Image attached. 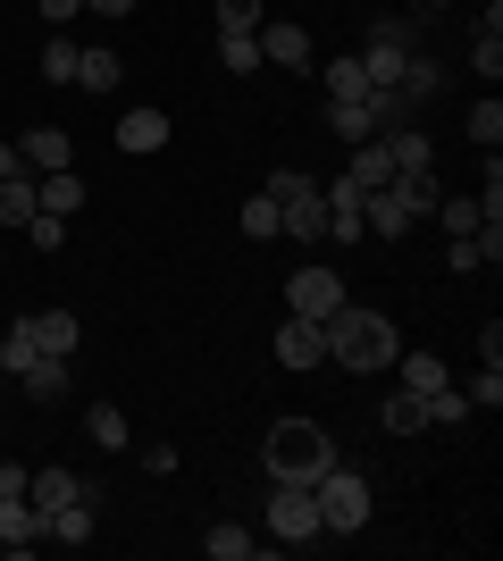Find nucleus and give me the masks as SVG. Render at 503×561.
I'll list each match as a JSON object with an SVG mask.
<instances>
[{"instance_id": "nucleus-1", "label": "nucleus", "mask_w": 503, "mask_h": 561, "mask_svg": "<svg viewBox=\"0 0 503 561\" xmlns=\"http://www.w3.org/2000/svg\"><path fill=\"white\" fill-rule=\"evenodd\" d=\"M395 352H403V335H395V319L386 310H369V302H344L328 319V360H344L353 377H378V369H395Z\"/></svg>"}, {"instance_id": "nucleus-2", "label": "nucleus", "mask_w": 503, "mask_h": 561, "mask_svg": "<svg viewBox=\"0 0 503 561\" xmlns=\"http://www.w3.org/2000/svg\"><path fill=\"white\" fill-rule=\"evenodd\" d=\"M261 461H268V478H286V486H319L335 469V436L319 420H277L268 445H261Z\"/></svg>"}, {"instance_id": "nucleus-3", "label": "nucleus", "mask_w": 503, "mask_h": 561, "mask_svg": "<svg viewBox=\"0 0 503 561\" xmlns=\"http://www.w3.org/2000/svg\"><path fill=\"white\" fill-rule=\"evenodd\" d=\"M311 503H319V528H328V537H361V528H369V512H378L369 478H361V469H344V461L311 486Z\"/></svg>"}, {"instance_id": "nucleus-4", "label": "nucleus", "mask_w": 503, "mask_h": 561, "mask_svg": "<svg viewBox=\"0 0 503 561\" xmlns=\"http://www.w3.org/2000/svg\"><path fill=\"white\" fill-rule=\"evenodd\" d=\"M268 202H277V218H286L294 243H319V234H328V193H319V176L277 168V176H268Z\"/></svg>"}, {"instance_id": "nucleus-5", "label": "nucleus", "mask_w": 503, "mask_h": 561, "mask_svg": "<svg viewBox=\"0 0 503 561\" xmlns=\"http://www.w3.org/2000/svg\"><path fill=\"white\" fill-rule=\"evenodd\" d=\"M411 59H420V50H411V25L403 18H378V25H369V43H361V76H369V84H403Z\"/></svg>"}, {"instance_id": "nucleus-6", "label": "nucleus", "mask_w": 503, "mask_h": 561, "mask_svg": "<svg viewBox=\"0 0 503 561\" xmlns=\"http://www.w3.org/2000/svg\"><path fill=\"white\" fill-rule=\"evenodd\" d=\"M268 537L277 545H319L328 528H319V503H311V486H268Z\"/></svg>"}, {"instance_id": "nucleus-7", "label": "nucleus", "mask_w": 503, "mask_h": 561, "mask_svg": "<svg viewBox=\"0 0 503 561\" xmlns=\"http://www.w3.org/2000/svg\"><path fill=\"white\" fill-rule=\"evenodd\" d=\"M252 43H261V68H286V76H311L319 68V59H311V34H302L294 18H261Z\"/></svg>"}, {"instance_id": "nucleus-8", "label": "nucleus", "mask_w": 503, "mask_h": 561, "mask_svg": "<svg viewBox=\"0 0 503 561\" xmlns=\"http://www.w3.org/2000/svg\"><path fill=\"white\" fill-rule=\"evenodd\" d=\"M286 310H294V319H319V328H328L335 310H344V277H335V268H294Z\"/></svg>"}, {"instance_id": "nucleus-9", "label": "nucleus", "mask_w": 503, "mask_h": 561, "mask_svg": "<svg viewBox=\"0 0 503 561\" xmlns=\"http://www.w3.org/2000/svg\"><path fill=\"white\" fill-rule=\"evenodd\" d=\"M361 227L378 234V243L411 234V202H403V185H378V193H361Z\"/></svg>"}, {"instance_id": "nucleus-10", "label": "nucleus", "mask_w": 503, "mask_h": 561, "mask_svg": "<svg viewBox=\"0 0 503 561\" xmlns=\"http://www.w3.org/2000/svg\"><path fill=\"white\" fill-rule=\"evenodd\" d=\"M277 360H286V369H319V360H328V328L286 310V328H277Z\"/></svg>"}, {"instance_id": "nucleus-11", "label": "nucleus", "mask_w": 503, "mask_h": 561, "mask_svg": "<svg viewBox=\"0 0 503 561\" xmlns=\"http://www.w3.org/2000/svg\"><path fill=\"white\" fill-rule=\"evenodd\" d=\"M18 160L34 168V176H50V168H76V142H68V126H34V135H18Z\"/></svg>"}, {"instance_id": "nucleus-12", "label": "nucleus", "mask_w": 503, "mask_h": 561, "mask_svg": "<svg viewBox=\"0 0 503 561\" xmlns=\"http://www.w3.org/2000/svg\"><path fill=\"white\" fill-rule=\"evenodd\" d=\"M361 110H369V135H395V126H411V117H420V101H411L403 84H369V93H361Z\"/></svg>"}, {"instance_id": "nucleus-13", "label": "nucleus", "mask_w": 503, "mask_h": 561, "mask_svg": "<svg viewBox=\"0 0 503 561\" xmlns=\"http://www.w3.org/2000/svg\"><path fill=\"white\" fill-rule=\"evenodd\" d=\"M25 545H43V512L25 494H0V553H25Z\"/></svg>"}, {"instance_id": "nucleus-14", "label": "nucleus", "mask_w": 503, "mask_h": 561, "mask_svg": "<svg viewBox=\"0 0 503 561\" xmlns=\"http://www.w3.org/2000/svg\"><path fill=\"white\" fill-rule=\"evenodd\" d=\"M319 193H328V234H335V243H361V234H369V227H361V185H353V176H335V185H319Z\"/></svg>"}, {"instance_id": "nucleus-15", "label": "nucleus", "mask_w": 503, "mask_h": 561, "mask_svg": "<svg viewBox=\"0 0 503 561\" xmlns=\"http://www.w3.org/2000/svg\"><path fill=\"white\" fill-rule=\"evenodd\" d=\"M34 210L76 218V210H84V176H76V168H50V176H34Z\"/></svg>"}, {"instance_id": "nucleus-16", "label": "nucleus", "mask_w": 503, "mask_h": 561, "mask_svg": "<svg viewBox=\"0 0 503 561\" xmlns=\"http://www.w3.org/2000/svg\"><path fill=\"white\" fill-rule=\"evenodd\" d=\"M25 328H34V344H43L50 360H76V344H84V328H76V310H34Z\"/></svg>"}, {"instance_id": "nucleus-17", "label": "nucleus", "mask_w": 503, "mask_h": 561, "mask_svg": "<svg viewBox=\"0 0 503 561\" xmlns=\"http://www.w3.org/2000/svg\"><path fill=\"white\" fill-rule=\"evenodd\" d=\"M76 494H93L76 469H34V478H25V503H34V512H59V503H76Z\"/></svg>"}, {"instance_id": "nucleus-18", "label": "nucleus", "mask_w": 503, "mask_h": 561, "mask_svg": "<svg viewBox=\"0 0 503 561\" xmlns=\"http://www.w3.org/2000/svg\"><path fill=\"white\" fill-rule=\"evenodd\" d=\"M84 436H93L101 453H126V445H135V427H126L118 402H84Z\"/></svg>"}, {"instance_id": "nucleus-19", "label": "nucleus", "mask_w": 503, "mask_h": 561, "mask_svg": "<svg viewBox=\"0 0 503 561\" xmlns=\"http://www.w3.org/2000/svg\"><path fill=\"white\" fill-rule=\"evenodd\" d=\"M43 537L50 545H84V537H93V494H76V503H59V512H43Z\"/></svg>"}, {"instance_id": "nucleus-20", "label": "nucleus", "mask_w": 503, "mask_h": 561, "mask_svg": "<svg viewBox=\"0 0 503 561\" xmlns=\"http://www.w3.org/2000/svg\"><path fill=\"white\" fill-rule=\"evenodd\" d=\"M344 151H353V168H344V176H353L361 193L395 185V160H386V142H378V135H369V142H344Z\"/></svg>"}, {"instance_id": "nucleus-21", "label": "nucleus", "mask_w": 503, "mask_h": 561, "mask_svg": "<svg viewBox=\"0 0 503 561\" xmlns=\"http://www.w3.org/2000/svg\"><path fill=\"white\" fill-rule=\"evenodd\" d=\"M18 386H25V394H34V402H68L76 369H68V360H50V352H43V360H34V369H18Z\"/></svg>"}, {"instance_id": "nucleus-22", "label": "nucleus", "mask_w": 503, "mask_h": 561, "mask_svg": "<svg viewBox=\"0 0 503 561\" xmlns=\"http://www.w3.org/2000/svg\"><path fill=\"white\" fill-rule=\"evenodd\" d=\"M168 142V110H126L118 117V151H160Z\"/></svg>"}, {"instance_id": "nucleus-23", "label": "nucleus", "mask_w": 503, "mask_h": 561, "mask_svg": "<svg viewBox=\"0 0 503 561\" xmlns=\"http://www.w3.org/2000/svg\"><path fill=\"white\" fill-rule=\"evenodd\" d=\"M378 427H386V436H420V427H428V394H411V386H403V394L378 411Z\"/></svg>"}, {"instance_id": "nucleus-24", "label": "nucleus", "mask_w": 503, "mask_h": 561, "mask_svg": "<svg viewBox=\"0 0 503 561\" xmlns=\"http://www.w3.org/2000/svg\"><path fill=\"white\" fill-rule=\"evenodd\" d=\"M118 76H126L118 50H84V59H76V84H84V93H118Z\"/></svg>"}, {"instance_id": "nucleus-25", "label": "nucleus", "mask_w": 503, "mask_h": 561, "mask_svg": "<svg viewBox=\"0 0 503 561\" xmlns=\"http://www.w3.org/2000/svg\"><path fill=\"white\" fill-rule=\"evenodd\" d=\"M395 369H403V386H411V394H436V386H454L436 352H395Z\"/></svg>"}, {"instance_id": "nucleus-26", "label": "nucleus", "mask_w": 503, "mask_h": 561, "mask_svg": "<svg viewBox=\"0 0 503 561\" xmlns=\"http://www.w3.org/2000/svg\"><path fill=\"white\" fill-rule=\"evenodd\" d=\"M25 218H34V176H25V168H18V176H0V227L18 234Z\"/></svg>"}, {"instance_id": "nucleus-27", "label": "nucleus", "mask_w": 503, "mask_h": 561, "mask_svg": "<svg viewBox=\"0 0 503 561\" xmlns=\"http://www.w3.org/2000/svg\"><path fill=\"white\" fill-rule=\"evenodd\" d=\"M202 553H210V561H252V553H261V537H252V528H227V519H218L210 537H202Z\"/></svg>"}, {"instance_id": "nucleus-28", "label": "nucleus", "mask_w": 503, "mask_h": 561, "mask_svg": "<svg viewBox=\"0 0 503 561\" xmlns=\"http://www.w3.org/2000/svg\"><path fill=\"white\" fill-rule=\"evenodd\" d=\"M243 234H252V243H277V234H286V218H277V202H268V193H252V202H243V218H236Z\"/></svg>"}, {"instance_id": "nucleus-29", "label": "nucleus", "mask_w": 503, "mask_h": 561, "mask_svg": "<svg viewBox=\"0 0 503 561\" xmlns=\"http://www.w3.org/2000/svg\"><path fill=\"white\" fill-rule=\"evenodd\" d=\"M436 218H445V234H479V227H487V202H479V193H461V202L445 193V202H436Z\"/></svg>"}, {"instance_id": "nucleus-30", "label": "nucleus", "mask_w": 503, "mask_h": 561, "mask_svg": "<svg viewBox=\"0 0 503 561\" xmlns=\"http://www.w3.org/2000/svg\"><path fill=\"white\" fill-rule=\"evenodd\" d=\"M34 360H43V344H34V328H25V319H18V328L0 335V369L18 377V369H34Z\"/></svg>"}, {"instance_id": "nucleus-31", "label": "nucleus", "mask_w": 503, "mask_h": 561, "mask_svg": "<svg viewBox=\"0 0 503 561\" xmlns=\"http://www.w3.org/2000/svg\"><path fill=\"white\" fill-rule=\"evenodd\" d=\"M76 59H84V50H76V43H68V25H59V34L43 43V76H50V84H76Z\"/></svg>"}, {"instance_id": "nucleus-32", "label": "nucleus", "mask_w": 503, "mask_h": 561, "mask_svg": "<svg viewBox=\"0 0 503 561\" xmlns=\"http://www.w3.org/2000/svg\"><path fill=\"white\" fill-rule=\"evenodd\" d=\"M328 135L335 142H369V110H361V101H328Z\"/></svg>"}, {"instance_id": "nucleus-33", "label": "nucleus", "mask_w": 503, "mask_h": 561, "mask_svg": "<svg viewBox=\"0 0 503 561\" xmlns=\"http://www.w3.org/2000/svg\"><path fill=\"white\" fill-rule=\"evenodd\" d=\"M470 142H479V151H495V142H503V101H495V84H487V101L470 110Z\"/></svg>"}, {"instance_id": "nucleus-34", "label": "nucleus", "mask_w": 503, "mask_h": 561, "mask_svg": "<svg viewBox=\"0 0 503 561\" xmlns=\"http://www.w3.org/2000/svg\"><path fill=\"white\" fill-rule=\"evenodd\" d=\"M218 68H227V76H252V68H261V43H252V34H218Z\"/></svg>"}, {"instance_id": "nucleus-35", "label": "nucleus", "mask_w": 503, "mask_h": 561, "mask_svg": "<svg viewBox=\"0 0 503 561\" xmlns=\"http://www.w3.org/2000/svg\"><path fill=\"white\" fill-rule=\"evenodd\" d=\"M25 243H34V252H68V218H50V210H34V218H25Z\"/></svg>"}, {"instance_id": "nucleus-36", "label": "nucleus", "mask_w": 503, "mask_h": 561, "mask_svg": "<svg viewBox=\"0 0 503 561\" xmlns=\"http://www.w3.org/2000/svg\"><path fill=\"white\" fill-rule=\"evenodd\" d=\"M319 76H328V101H361V93H369L361 59H335V68H319Z\"/></svg>"}, {"instance_id": "nucleus-37", "label": "nucleus", "mask_w": 503, "mask_h": 561, "mask_svg": "<svg viewBox=\"0 0 503 561\" xmlns=\"http://www.w3.org/2000/svg\"><path fill=\"white\" fill-rule=\"evenodd\" d=\"M261 0H218V34H261Z\"/></svg>"}, {"instance_id": "nucleus-38", "label": "nucleus", "mask_w": 503, "mask_h": 561, "mask_svg": "<svg viewBox=\"0 0 503 561\" xmlns=\"http://www.w3.org/2000/svg\"><path fill=\"white\" fill-rule=\"evenodd\" d=\"M454 420H470V394H461V386H436L428 394V427H454Z\"/></svg>"}, {"instance_id": "nucleus-39", "label": "nucleus", "mask_w": 503, "mask_h": 561, "mask_svg": "<svg viewBox=\"0 0 503 561\" xmlns=\"http://www.w3.org/2000/svg\"><path fill=\"white\" fill-rule=\"evenodd\" d=\"M436 84H445V68H428V59H411V68H403V93L411 101H436Z\"/></svg>"}, {"instance_id": "nucleus-40", "label": "nucleus", "mask_w": 503, "mask_h": 561, "mask_svg": "<svg viewBox=\"0 0 503 561\" xmlns=\"http://www.w3.org/2000/svg\"><path fill=\"white\" fill-rule=\"evenodd\" d=\"M470 68L495 84V76H503V34H479V43H470Z\"/></svg>"}, {"instance_id": "nucleus-41", "label": "nucleus", "mask_w": 503, "mask_h": 561, "mask_svg": "<svg viewBox=\"0 0 503 561\" xmlns=\"http://www.w3.org/2000/svg\"><path fill=\"white\" fill-rule=\"evenodd\" d=\"M479 402H487V411L503 402V369H487V360H479V377H470V411H479Z\"/></svg>"}, {"instance_id": "nucleus-42", "label": "nucleus", "mask_w": 503, "mask_h": 561, "mask_svg": "<svg viewBox=\"0 0 503 561\" xmlns=\"http://www.w3.org/2000/svg\"><path fill=\"white\" fill-rule=\"evenodd\" d=\"M479 360H487V369H503V328H495V319L479 328Z\"/></svg>"}, {"instance_id": "nucleus-43", "label": "nucleus", "mask_w": 503, "mask_h": 561, "mask_svg": "<svg viewBox=\"0 0 503 561\" xmlns=\"http://www.w3.org/2000/svg\"><path fill=\"white\" fill-rule=\"evenodd\" d=\"M43 18H50V34H59L68 18H84V0H43Z\"/></svg>"}, {"instance_id": "nucleus-44", "label": "nucleus", "mask_w": 503, "mask_h": 561, "mask_svg": "<svg viewBox=\"0 0 503 561\" xmlns=\"http://www.w3.org/2000/svg\"><path fill=\"white\" fill-rule=\"evenodd\" d=\"M84 9H93V18H126V9H135V0H84Z\"/></svg>"}, {"instance_id": "nucleus-45", "label": "nucleus", "mask_w": 503, "mask_h": 561, "mask_svg": "<svg viewBox=\"0 0 503 561\" xmlns=\"http://www.w3.org/2000/svg\"><path fill=\"white\" fill-rule=\"evenodd\" d=\"M428 9H445V0H428Z\"/></svg>"}, {"instance_id": "nucleus-46", "label": "nucleus", "mask_w": 503, "mask_h": 561, "mask_svg": "<svg viewBox=\"0 0 503 561\" xmlns=\"http://www.w3.org/2000/svg\"><path fill=\"white\" fill-rule=\"evenodd\" d=\"M0 377H9V369H0Z\"/></svg>"}]
</instances>
